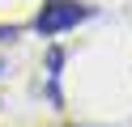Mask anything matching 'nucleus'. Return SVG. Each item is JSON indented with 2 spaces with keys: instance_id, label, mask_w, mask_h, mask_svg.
<instances>
[{
  "instance_id": "obj_1",
  "label": "nucleus",
  "mask_w": 132,
  "mask_h": 127,
  "mask_svg": "<svg viewBox=\"0 0 132 127\" xmlns=\"http://www.w3.org/2000/svg\"><path fill=\"white\" fill-rule=\"evenodd\" d=\"M85 17H89V8L77 4V0H47L38 21H34V30L38 34H64V30H77Z\"/></svg>"
},
{
  "instance_id": "obj_2",
  "label": "nucleus",
  "mask_w": 132,
  "mask_h": 127,
  "mask_svg": "<svg viewBox=\"0 0 132 127\" xmlns=\"http://www.w3.org/2000/svg\"><path fill=\"white\" fill-rule=\"evenodd\" d=\"M13 34H17L13 25H0V38H13Z\"/></svg>"
}]
</instances>
